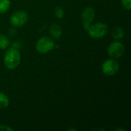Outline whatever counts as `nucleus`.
<instances>
[{
    "label": "nucleus",
    "mask_w": 131,
    "mask_h": 131,
    "mask_svg": "<svg viewBox=\"0 0 131 131\" xmlns=\"http://www.w3.org/2000/svg\"><path fill=\"white\" fill-rule=\"evenodd\" d=\"M94 17H95V12L92 7H87L84 8L81 15V18L83 21V26L85 30L87 31L88 30Z\"/></svg>",
    "instance_id": "7"
},
{
    "label": "nucleus",
    "mask_w": 131,
    "mask_h": 131,
    "mask_svg": "<svg viewBox=\"0 0 131 131\" xmlns=\"http://www.w3.org/2000/svg\"><path fill=\"white\" fill-rule=\"evenodd\" d=\"M10 0H0V14L6 12L10 8Z\"/></svg>",
    "instance_id": "12"
},
{
    "label": "nucleus",
    "mask_w": 131,
    "mask_h": 131,
    "mask_svg": "<svg viewBox=\"0 0 131 131\" xmlns=\"http://www.w3.org/2000/svg\"><path fill=\"white\" fill-rule=\"evenodd\" d=\"M124 30L120 26H115L113 28L112 31V36L113 38L116 40V41H119L121 39H122L124 38Z\"/></svg>",
    "instance_id": "9"
},
{
    "label": "nucleus",
    "mask_w": 131,
    "mask_h": 131,
    "mask_svg": "<svg viewBox=\"0 0 131 131\" xmlns=\"http://www.w3.org/2000/svg\"><path fill=\"white\" fill-rule=\"evenodd\" d=\"M125 52V47L119 41H114L111 42L107 48L108 55L113 59H118L121 58Z\"/></svg>",
    "instance_id": "4"
},
{
    "label": "nucleus",
    "mask_w": 131,
    "mask_h": 131,
    "mask_svg": "<svg viewBox=\"0 0 131 131\" xmlns=\"http://www.w3.org/2000/svg\"><path fill=\"white\" fill-rule=\"evenodd\" d=\"M49 33L51 37L55 39H58L59 38H61L62 31L60 25L57 23H52L49 27Z\"/></svg>",
    "instance_id": "8"
},
{
    "label": "nucleus",
    "mask_w": 131,
    "mask_h": 131,
    "mask_svg": "<svg viewBox=\"0 0 131 131\" xmlns=\"http://www.w3.org/2000/svg\"><path fill=\"white\" fill-rule=\"evenodd\" d=\"M55 47L54 41L51 38L44 36L39 38L35 44V49L41 54H46L54 49Z\"/></svg>",
    "instance_id": "2"
},
{
    "label": "nucleus",
    "mask_w": 131,
    "mask_h": 131,
    "mask_svg": "<svg viewBox=\"0 0 131 131\" xmlns=\"http://www.w3.org/2000/svg\"><path fill=\"white\" fill-rule=\"evenodd\" d=\"M3 61L8 69L12 70L16 68L21 62V54L19 51L14 47L8 48L5 52Z\"/></svg>",
    "instance_id": "1"
},
{
    "label": "nucleus",
    "mask_w": 131,
    "mask_h": 131,
    "mask_svg": "<svg viewBox=\"0 0 131 131\" xmlns=\"http://www.w3.org/2000/svg\"><path fill=\"white\" fill-rule=\"evenodd\" d=\"M68 130H74V131H76V130H77V129H72V128H70V129H68Z\"/></svg>",
    "instance_id": "18"
},
{
    "label": "nucleus",
    "mask_w": 131,
    "mask_h": 131,
    "mask_svg": "<svg viewBox=\"0 0 131 131\" xmlns=\"http://www.w3.org/2000/svg\"><path fill=\"white\" fill-rule=\"evenodd\" d=\"M10 45V41L8 37L0 34V49H6Z\"/></svg>",
    "instance_id": "11"
},
{
    "label": "nucleus",
    "mask_w": 131,
    "mask_h": 131,
    "mask_svg": "<svg viewBox=\"0 0 131 131\" xmlns=\"http://www.w3.org/2000/svg\"><path fill=\"white\" fill-rule=\"evenodd\" d=\"M88 31L91 38L94 39L101 38L107 34L108 26L105 23L97 22L94 25H91Z\"/></svg>",
    "instance_id": "3"
},
{
    "label": "nucleus",
    "mask_w": 131,
    "mask_h": 131,
    "mask_svg": "<svg viewBox=\"0 0 131 131\" xmlns=\"http://www.w3.org/2000/svg\"><path fill=\"white\" fill-rule=\"evenodd\" d=\"M118 130L124 131L125 130V129H124V128H117V129H115V131H118Z\"/></svg>",
    "instance_id": "17"
},
{
    "label": "nucleus",
    "mask_w": 131,
    "mask_h": 131,
    "mask_svg": "<svg viewBox=\"0 0 131 131\" xmlns=\"http://www.w3.org/2000/svg\"><path fill=\"white\" fill-rule=\"evenodd\" d=\"M0 131H13V129L7 125H1L0 124Z\"/></svg>",
    "instance_id": "15"
},
{
    "label": "nucleus",
    "mask_w": 131,
    "mask_h": 131,
    "mask_svg": "<svg viewBox=\"0 0 131 131\" xmlns=\"http://www.w3.org/2000/svg\"><path fill=\"white\" fill-rule=\"evenodd\" d=\"M9 105V98L8 97L2 93L0 92V109H5Z\"/></svg>",
    "instance_id": "10"
},
{
    "label": "nucleus",
    "mask_w": 131,
    "mask_h": 131,
    "mask_svg": "<svg viewBox=\"0 0 131 131\" xmlns=\"http://www.w3.org/2000/svg\"><path fill=\"white\" fill-rule=\"evenodd\" d=\"M92 130H104V129H101V128H94V129H93Z\"/></svg>",
    "instance_id": "16"
},
{
    "label": "nucleus",
    "mask_w": 131,
    "mask_h": 131,
    "mask_svg": "<svg viewBox=\"0 0 131 131\" xmlns=\"http://www.w3.org/2000/svg\"><path fill=\"white\" fill-rule=\"evenodd\" d=\"M64 12L61 6H57L54 8V15L58 18H62L64 17Z\"/></svg>",
    "instance_id": "13"
},
{
    "label": "nucleus",
    "mask_w": 131,
    "mask_h": 131,
    "mask_svg": "<svg viewBox=\"0 0 131 131\" xmlns=\"http://www.w3.org/2000/svg\"><path fill=\"white\" fill-rule=\"evenodd\" d=\"M121 5L126 10H131V0H121Z\"/></svg>",
    "instance_id": "14"
},
{
    "label": "nucleus",
    "mask_w": 131,
    "mask_h": 131,
    "mask_svg": "<svg viewBox=\"0 0 131 131\" xmlns=\"http://www.w3.org/2000/svg\"><path fill=\"white\" fill-rule=\"evenodd\" d=\"M120 69L119 63L116 61V59H107L103 62L101 65L102 72L107 76H113L116 74Z\"/></svg>",
    "instance_id": "5"
},
{
    "label": "nucleus",
    "mask_w": 131,
    "mask_h": 131,
    "mask_svg": "<svg viewBox=\"0 0 131 131\" xmlns=\"http://www.w3.org/2000/svg\"><path fill=\"white\" fill-rule=\"evenodd\" d=\"M28 19V15L25 11H16L10 16V23L13 27H21L25 25Z\"/></svg>",
    "instance_id": "6"
}]
</instances>
